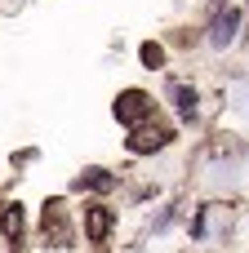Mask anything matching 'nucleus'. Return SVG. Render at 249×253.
Segmentation results:
<instances>
[{
  "label": "nucleus",
  "instance_id": "nucleus-1",
  "mask_svg": "<svg viewBox=\"0 0 249 253\" xmlns=\"http://www.w3.org/2000/svg\"><path fill=\"white\" fill-rule=\"evenodd\" d=\"M40 231L53 249H71L76 245V231L67 222V205L62 200H45V213H40Z\"/></svg>",
  "mask_w": 249,
  "mask_h": 253
},
{
  "label": "nucleus",
  "instance_id": "nucleus-2",
  "mask_svg": "<svg viewBox=\"0 0 249 253\" xmlns=\"http://www.w3.org/2000/svg\"><path fill=\"white\" fill-rule=\"evenodd\" d=\"M111 111H116V120H120V125H129V129H134V125L151 120L156 102H151V93H147V89H125V93L116 98V107H111Z\"/></svg>",
  "mask_w": 249,
  "mask_h": 253
},
{
  "label": "nucleus",
  "instance_id": "nucleus-3",
  "mask_svg": "<svg viewBox=\"0 0 249 253\" xmlns=\"http://www.w3.org/2000/svg\"><path fill=\"white\" fill-rule=\"evenodd\" d=\"M169 129L165 125H151V120H143V125H134V133H129V151L134 156H151V151H160V147H169Z\"/></svg>",
  "mask_w": 249,
  "mask_h": 253
},
{
  "label": "nucleus",
  "instance_id": "nucleus-4",
  "mask_svg": "<svg viewBox=\"0 0 249 253\" xmlns=\"http://www.w3.org/2000/svg\"><path fill=\"white\" fill-rule=\"evenodd\" d=\"M236 27H241V9H223L214 22H209V44L214 49H227L236 40Z\"/></svg>",
  "mask_w": 249,
  "mask_h": 253
},
{
  "label": "nucleus",
  "instance_id": "nucleus-5",
  "mask_svg": "<svg viewBox=\"0 0 249 253\" xmlns=\"http://www.w3.org/2000/svg\"><path fill=\"white\" fill-rule=\"evenodd\" d=\"M111 222H116V213H111L107 205H89V209H85V236H89L94 245H102V240H107Z\"/></svg>",
  "mask_w": 249,
  "mask_h": 253
},
{
  "label": "nucleus",
  "instance_id": "nucleus-6",
  "mask_svg": "<svg viewBox=\"0 0 249 253\" xmlns=\"http://www.w3.org/2000/svg\"><path fill=\"white\" fill-rule=\"evenodd\" d=\"M111 187H116V178L107 169H85L76 178V191H111Z\"/></svg>",
  "mask_w": 249,
  "mask_h": 253
},
{
  "label": "nucleus",
  "instance_id": "nucleus-7",
  "mask_svg": "<svg viewBox=\"0 0 249 253\" xmlns=\"http://www.w3.org/2000/svg\"><path fill=\"white\" fill-rule=\"evenodd\" d=\"M174 102H178V116H183V120H192V116H196V89L178 84V89H174Z\"/></svg>",
  "mask_w": 249,
  "mask_h": 253
},
{
  "label": "nucleus",
  "instance_id": "nucleus-8",
  "mask_svg": "<svg viewBox=\"0 0 249 253\" xmlns=\"http://www.w3.org/2000/svg\"><path fill=\"white\" fill-rule=\"evenodd\" d=\"M0 227H4V236L18 245V236H22V209H18V205H9V209H4V218H0Z\"/></svg>",
  "mask_w": 249,
  "mask_h": 253
},
{
  "label": "nucleus",
  "instance_id": "nucleus-9",
  "mask_svg": "<svg viewBox=\"0 0 249 253\" xmlns=\"http://www.w3.org/2000/svg\"><path fill=\"white\" fill-rule=\"evenodd\" d=\"M138 58H143V67H151V71H156V67H165V49H160L156 40H147V44L138 49Z\"/></svg>",
  "mask_w": 249,
  "mask_h": 253
}]
</instances>
